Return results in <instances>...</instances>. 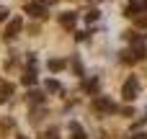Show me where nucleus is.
Here are the masks:
<instances>
[{
	"mask_svg": "<svg viewBox=\"0 0 147 139\" xmlns=\"http://www.w3.org/2000/svg\"><path fill=\"white\" fill-rule=\"evenodd\" d=\"M145 54H147L145 44H134V46H129L127 52H121V59H124V62H140V59H145Z\"/></svg>",
	"mask_w": 147,
	"mask_h": 139,
	"instance_id": "obj_1",
	"label": "nucleus"
},
{
	"mask_svg": "<svg viewBox=\"0 0 147 139\" xmlns=\"http://www.w3.org/2000/svg\"><path fill=\"white\" fill-rule=\"evenodd\" d=\"M137 93H140V80H137V77H129V80L124 83V88H121L124 101H134V98H137Z\"/></svg>",
	"mask_w": 147,
	"mask_h": 139,
	"instance_id": "obj_2",
	"label": "nucleus"
},
{
	"mask_svg": "<svg viewBox=\"0 0 147 139\" xmlns=\"http://www.w3.org/2000/svg\"><path fill=\"white\" fill-rule=\"evenodd\" d=\"M26 13H28L31 18H41V15L47 13V8H44L41 3H28V5H26Z\"/></svg>",
	"mask_w": 147,
	"mask_h": 139,
	"instance_id": "obj_3",
	"label": "nucleus"
},
{
	"mask_svg": "<svg viewBox=\"0 0 147 139\" xmlns=\"http://www.w3.org/2000/svg\"><path fill=\"white\" fill-rule=\"evenodd\" d=\"M96 108H98V111H109V113L116 111V106H114L109 98H96Z\"/></svg>",
	"mask_w": 147,
	"mask_h": 139,
	"instance_id": "obj_4",
	"label": "nucleus"
},
{
	"mask_svg": "<svg viewBox=\"0 0 147 139\" xmlns=\"http://www.w3.org/2000/svg\"><path fill=\"white\" fill-rule=\"evenodd\" d=\"M18 31H21V18H13V21H10V26L5 28V39H13Z\"/></svg>",
	"mask_w": 147,
	"mask_h": 139,
	"instance_id": "obj_5",
	"label": "nucleus"
},
{
	"mask_svg": "<svg viewBox=\"0 0 147 139\" xmlns=\"http://www.w3.org/2000/svg\"><path fill=\"white\" fill-rule=\"evenodd\" d=\"M70 132H72V139H85V132L78 121H70Z\"/></svg>",
	"mask_w": 147,
	"mask_h": 139,
	"instance_id": "obj_6",
	"label": "nucleus"
},
{
	"mask_svg": "<svg viewBox=\"0 0 147 139\" xmlns=\"http://www.w3.org/2000/svg\"><path fill=\"white\" fill-rule=\"evenodd\" d=\"M140 10H142V8H140V3H137V0H129V5H127V10H124V13H127L129 18H134V15H140Z\"/></svg>",
	"mask_w": 147,
	"mask_h": 139,
	"instance_id": "obj_7",
	"label": "nucleus"
},
{
	"mask_svg": "<svg viewBox=\"0 0 147 139\" xmlns=\"http://www.w3.org/2000/svg\"><path fill=\"white\" fill-rule=\"evenodd\" d=\"M59 21H62V26H75V23H78V15H75V13H62Z\"/></svg>",
	"mask_w": 147,
	"mask_h": 139,
	"instance_id": "obj_8",
	"label": "nucleus"
},
{
	"mask_svg": "<svg viewBox=\"0 0 147 139\" xmlns=\"http://www.w3.org/2000/svg\"><path fill=\"white\" fill-rule=\"evenodd\" d=\"M127 39H129L132 44H142V41H145V34H140V31H127Z\"/></svg>",
	"mask_w": 147,
	"mask_h": 139,
	"instance_id": "obj_9",
	"label": "nucleus"
},
{
	"mask_svg": "<svg viewBox=\"0 0 147 139\" xmlns=\"http://www.w3.org/2000/svg\"><path fill=\"white\" fill-rule=\"evenodd\" d=\"M34 83H36V70L31 67V70L23 75V85H34Z\"/></svg>",
	"mask_w": 147,
	"mask_h": 139,
	"instance_id": "obj_10",
	"label": "nucleus"
},
{
	"mask_svg": "<svg viewBox=\"0 0 147 139\" xmlns=\"http://www.w3.org/2000/svg\"><path fill=\"white\" fill-rule=\"evenodd\" d=\"M10 93H13V85H3V88H0V98H3V101H8Z\"/></svg>",
	"mask_w": 147,
	"mask_h": 139,
	"instance_id": "obj_11",
	"label": "nucleus"
},
{
	"mask_svg": "<svg viewBox=\"0 0 147 139\" xmlns=\"http://www.w3.org/2000/svg\"><path fill=\"white\" fill-rule=\"evenodd\" d=\"M28 101H31V103H41V101H44V95H41L39 90H31V93H28Z\"/></svg>",
	"mask_w": 147,
	"mask_h": 139,
	"instance_id": "obj_12",
	"label": "nucleus"
},
{
	"mask_svg": "<svg viewBox=\"0 0 147 139\" xmlns=\"http://www.w3.org/2000/svg\"><path fill=\"white\" fill-rule=\"evenodd\" d=\"M47 90H54V93H59V90H62V85H59L57 80H47Z\"/></svg>",
	"mask_w": 147,
	"mask_h": 139,
	"instance_id": "obj_13",
	"label": "nucleus"
},
{
	"mask_svg": "<svg viewBox=\"0 0 147 139\" xmlns=\"http://www.w3.org/2000/svg\"><path fill=\"white\" fill-rule=\"evenodd\" d=\"M85 21H88V23L98 21V10H96V8H93V10H88V13H85Z\"/></svg>",
	"mask_w": 147,
	"mask_h": 139,
	"instance_id": "obj_14",
	"label": "nucleus"
},
{
	"mask_svg": "<svg viewBox=\"0 0 147 139\" xmlns=\"http://www.w3.org/2000/svg\"><path fill=\"white\" fill-rule=\"evenodd\" d=\"M65 67V59H52L49 62V70H62Z\"/></svg>",
	"mask_w": 147,
	"mask_h": 139,
	"instance_id": "obj_15",
	"label": "nucleus"
},
{
	"mask_svg": "<svg viewBox=\"0 0 147 139\" xmlns=\"http://www.w3.org/2000/svg\"><path fill=\"white\" fill-rule=\"evenodd\" d=\"M83 88H85V90H98V80H85Z\"/></svg>",
	"mask_w": 147,
	"mask_h": 139,
	"instance_id": "obj_16",
	"label": "nucleus"
},
{
	"mask_svg": "<svg viewBox=\"0 0 147 139\" xmlns=\"http://www.w3.org/2000/svg\"><path fill=\"white\" fill-rule=\"evenodd\" d=\"M41 139H57V129H49V132H44Z\"/></svg>",
	"mask_w": 147,
	"mask_h": 139,
	"instance_id": "obj_17",
	"label": "nucleus"
},
{
	"mask_svg": "<svg viewBox=\"0 0 147 139\" xmlns=\"http://www.w3.org/2000/svg\"><path fill=\"white\" fill-rule=\"evenodd\" d=\"M129 139H147V134H142V132H140V134H132Z\"/></svg>",
	"mask_w": 147,
	"mask_h": 139,
	"instance_id": "obj_18",
	"label": "nucleus"
},
{
	"mask_svg": "<svg viewBox=\"0 0 147 139\" xmlns=\"http://www.w3.org/2000/svg\"><path fill=\"white\" fill-rule=\"evenodd\" d=\"M140 8H145V10H147V0H142V3H140Z\"/></svg>",
	"mask_w": 147,
	"mask_h": 139,
	"instance_id": "obj_19",
	"label": "nucleus"
},
{
	"mask_svg": "<svg viewBox=\"0 0 147 139\" xmlns=\"http://www.w3.org/2000/svg\"><path fill=\"white\" fill-rule=\"evenodd\" d=\"M44 3H57V0H41V5H44Z\"/></svg>",
	"mask_w": 147,
	"mask_h": 139,
	"instance_id": "obj_20",
	"label": "nucleus"
},
{
	"mask_svg": "<svg viewBox=\"0 0 147 139\" xmlns=\"http://www.w3.org/2000/svg\"><path fill=\"white\" fill-rule=\"evenodd\" d=\"M18 139H26V137H18Z\"/></svg>",
	"mask_w": 147,
	"mask_h": 139,
	"instance_id": "obj_21",
	"label": "nucleus"
}]
</instances>
